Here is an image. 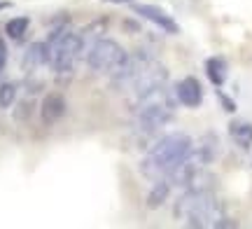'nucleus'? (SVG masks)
I'll list each match as a JSON object with an SVG mask.
<instances>
[{"instance_id": "nucleus-16", "label": "nucleus", "mask_w": 252, "mask_h": 229, "mask_svg": "<svg viewBox=\"0 0 252 229\" xmlns=\"http://www.w3.org/2000/svg\"><path fill=\"white\" fill-rule=\"evenodd\" d=\"M14 101H17V84H0V108H12Z\"/></svg>"}, {"instance_id": "nucleus-2", "label": "nucleus", "mask_w": 252, "mask_h": 229, "mask_svg": "<svg viewBox=\"0 0 252 229\" xmlns=\"http://www.w3.org/2000/svg\"><path fill=\"white\" fill-rule=\"evenodd\" d=\"M191 145H194V143H191V138H189L187 133L163 136L157 145H152V150H150V152L145 155V159L140 162L143 175L152 178V180L168 178V173L189 155Z\"/></svg>"}, {"instance_id": "nucleus-17", "label": "nucleus", "mask_w": 252, "mask_h": 229, "mask_svg": "<svg viewBox=\"0 0 252 229\" xmlns=\"http://www.w3.org/2000/svg\"><path fill=\"white\" fill-rule=\"evenodd\" d=\"M217 98L222 101V105H224V110H226V112H234V110H236V103L231 101L229 96H224V94L220 92V89H217Z\"/></svg>"}, {"instance_id": "nucleus-19", "label": "nucleus", "mask_w": 252, "mask_h": 229, "mask_svg": "<svg viewBox=\"0 0 252 229\" xmlns=\"http://www.w3.org/2000/svg\"><path fill=\"white\" fill-rule=\"evenodd\" d=\"M9 7H12L9 0H0V12H2V9H9Z\"/></svg>"}, {"instance_id": "nucleus-14", "label": "nucleus", "mask_w": 252, "mask_h": 229, "mask_svg": "<svg viewBox=\"0 0 252 229\" xmlns=\"http://www.w3.org/2000/svg\"><path fill=\"white\" fill-rule=\"evenodd\" d=\"M206 75L208 80L215 84V87H222L226 80V64L224 59H220V56H213V59H208L206 61Z\"/></svg>"}, {"instance_id": "nucleus-8", "label": "nucleus", "mask_w": 252, "mask_h": 229, "mask_svg": "<svg viewBox=\"0 0 252 229\" xmlns=\"http://www.w3.org/2000/svg\"><path fill=\"white\" fill-rule=\"evenodd\" d=\"M175 98L185 105V108H198L201 101H203V89H201V82L196 77H185L178 82L175 87Z\"/></svg>"}, {"instance_id": "nucleus-12", "label": "nucleus", "mask_w": 252, "mask_h": 229, "mask_svg": "<svg viewBox=\"0 0 252 229\" xmlns=\"http://www.w3.org/2000/svg\"><path fill=\"white\" fill-rule=\"evenodd\" d=\"M171 180L168 178H159V180H154L152 190H150V194H147V206L150 208H159V206H163V201L168 199V194H171Z\"/></svg>"}, {"instance_id": "nucleus-10", "label": "nucleus", "mask_w": 252, "mask_h": 229, "mask_svg": "<svg viewBox=\"0 0 252 229\" xmlns=\"http://www.w3.org/2000/svg\"><path fill=\"white\" fill-rule=\"evenodd\" d=\"M217 147H220V140H217L215 133H206V136L201 138V143H198L196 147L191 145V152H189V155L196 159L198 166H208V164H213V162H215Z\"/></svg>"}, {"instance_id": "nucleus-11", "label": "nucleus", "mask_w": 252, "mask_h": 229, "mask_svg": "<svg viewBox=\"0 0 252 229\" xmlns=\"http://www.w3.org/2000/svg\"><path fill=\"white\" fill-rule=\"evenodd\" d=\"M47 59H49L47 42H33V45L26 49V54H24V68H26L28 73H33L40 65L47 64Z\"/></svg>"}, {"instance_id": "nucleus-9", "label": "nucleus", "mask_w": 252, "mask_h": 229, "mask_svg": "<svg viewBox=\"0 0 252 229\" xmlns=\"http://www.w3.org/2000/svg\"><path fill=\"white\" fill-rule=\"evenodd\" d=\"M65 110H68V103L61 94H47L45 101H42V108H40V117L47 127H52L65 115Z\"/></svg>"}, {"instance_id": "nucleus-20", "label": "nucleus", "mask_w": 252, "mask_h": 229, "mask_svg": "<svg viewBox=\"0 0 252 229\" xmlns=\"http://www.w3.org/2000/svg\"><path fill=\"white\" fill-rule=\"evenodd\" d=\"M105 2H131V0H105Z\"/></svg>"}, {"instance_id": "nucleus-13", "label": "nucleus", "mask_w": 252, "mask_h": 229, "mask_svg": "<svg viewBox=\"0 0 252 229\" xmlns=\"http://www.w3.org/2000/svg\"><path fill=\"white\" fill-rule=\"evenodd\" d=\"M229 133H231L236 145L245 147V150L252 145V124L250 122H231V124H229Z\"/></svg>"}, {"instance_id": "nucleus-18", "label": "nucleus", "mask_w": 252, "mask_h": 229, "mask_svg": "<svg viewBox=\"0 0 252 229\" xmlns=\"http://www.w3.org/2000/svg\"><path fill=\"white\" fill-rule=\"evenodd\" d=\"M5 64H7V45L0 40V73L5 70Z\"/></svg>"}, {"instance_id": "nucleus-7", "label": "nucleus", "mask_w": 252, "mask_h": 229, "mask_svg": "<svg viewBox=\"0 0 252 229\" xmlns=\"http://www.w3.org/2000/svg\"><path fill=\"white\" fill-rule=\"evenodd\" d=\"M133 12L138 17L152 21L154 26H159L161 31L171 33V35H178V33H180V26L173 21L171 14H166V12H163L161 7H157V5H133Z\"/></svg>"}, {"instance_id": "nucleus-15", "label": "nucleus", "mask_w": 252, "mask_h": 229, "mask_svg": "<svg viewBox=\"0 0 252 229\" xmlns=\"http://www.w3.org/2000/svg\"><path fill=\"white\" fill-rule=\"evenodd\" d=\"M28 26H31V19L28 17H14L5 24V33H7L12 40H21L24 33L28 31Z\"/></svg>"}, {"instance_id": "nucleus-3", "label": "nucleus", "mask_w": 252, "mask_h": 229, "mask_svg": "<svg viewBox=\"0 0 252 229\" xmlns=\"http://www.w3.org/2000/svg\"><path fill=\"white\" fill-rule=\"evenodd\" d=\"M173 108H175V98L166 92V87H159L154 92L140 96V105H138V129L145 133H154L161 127H166L173 119Z\"/></svg>"}, {"instance_id": "nucleus-6", "label": "nucleus", "mask_w": 252, "mask_h": 229, "mask_svg": "<svg viewBox=\"0 0 252 229\" xmlns=\"http://www.w3.org/2000/svg\"><path fill=\"white\" fill-rule=\"evenodd\" d=\"M166 80H168V70H166V65H161L159 61L150 59V61L143 65V70L135 75V80H133L131 87L135 89L138 98H140V96H145V94H150V92H154V89L163 87Z\"/></svg>"}, {"instance_id": "nucleus-4", "label": "nucleus", "mask_w": 252, "mask_h": 229, "mask_svg": "<svg viewBox=\"0 0 252 229\" xmlns=\"http://www.w3.org/2000/svg\"><path fill=\"white\" fill-rule=\"evenodd\" d=\"M47 52H49L47 64L52 65L56 73H70L77 64V59L84 54L82 35L65 31V28H56L47 40Z\"/></svg>"}, {"instance_id": "nucleus-5", "label": "nucleus", "mask_w": 252, "mask_h": 229, "mask_svg": "<svg viewBox=\"0 0 252 229\" xmlns=\"http://www.w3.org/2000/svg\"><path fill=\"white\" fill-rule=\"evenodd\" d=\"M126 61L128 54L124 52V47L110 37H100L87 49V65L94 73H108L115 77L126 65Z\"/></svg>"}, {"instance_id": "nucleus-1", "label": "nucleus", "mask_w": 252, "mask_h": 229, "mask_svg": "<svg viewBox=\"0 0 252 229\" xmlns=\"http://www.w3.org/2000/svg\"><path fill=\"white\" fill-rule=\"evenodd\" d=\"M175 218L185 220L189 227H231V222H226L224 206L210 190L189 187L175 201Z\"/></svg>"}]
</instances>
